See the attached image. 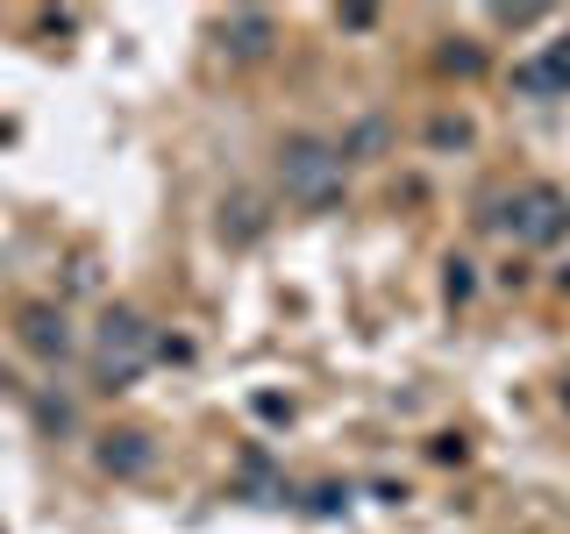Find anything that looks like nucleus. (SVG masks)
<instances>
[{
  "label": "nucleus",
  "mask_w": 570,
  "mask_h": 534,
  "mask_svg": "<svg viewBox=\"0 0 570 534\" xmlns=\"http://www.w3.org/2000/svg\"><path fill=\"white\" fill-rule=\"evenodd\" d=\"M513 86H521V93H570V36H557L534 65L513 71Z\"/></svg>",
  "instance_id": "obj_6"
},
{
  "label": "nucleus",
  "mask_w": 570,
  "mask_h": 534,
  "mask_svg": "<svg viewBox=\"0 0 570 534\" xmlns=\"http://www.w3.org/2000/svg\"><path fill=\"white\" fill-rule=\"evenodd\" d=\"M272 14H264V8H236V14H222V50H228V58H236V65H257L264 58V50H272Z\"/></svg>",
  "instance_id": "obj_5"
},
{
  "label": "nucleus",
  "mask_w": 570,
  "mask_h": 534,
  "mask_svg": "<svg viewBox=\"0 0 570 534\" xmlns=\"http://www.w3.org/2000/svg\"><path fill=\"white\" fill-rule=\"evenodd\" d=\"M22 349L43 356V364H65V356H79V328H71L65 307H22Z\"/></svg>",
  "instance_id": "obj_4"
},
{
  "label": "nucleus",
  "mask_w": 570,
  "mask_h": 534,
  "mask_svg": "<svg viewBox=\"0 0 570 534\" xmlns=\"http://www.w3.org/2000/svg\"><path fill=\"white\" fill-rule=\"evenodd\" d=\"M257 228H264V214L249 192H236V200H222V236L228 243H257Z\"/></svg>",
  "instance_id": "obj_8"
},
{
  "label": "nucleus",
  "mask_w": 570,
  "mask_h": 534,
  "mask_svg": "<svg viewBox=\"0 0 570 534\" xmlns=\"http://www.w3.org/2000/svg\"><path fill=\"white\" fill-rule=\"evenodd\" d=\"M563 406H570V385H563Z\"/></svg>",
  "instance_id": "obj_9"
},
{
  "label": "nucleus",
  "mask_w": 570,
  "mask_h": 534,
  "mask_svg": "<svg viewBox=\"0 0 570 534\" xmlns=\"http://www.w3.org/2000/svg\"><path fill=\"white\" fill-rule=\"evenodd\" d=\"M150 463H157V449H150V435H136V427H121V435L100 442V471H115V477H142Z\"/></svg>",
  "instance_id": "obj_7"
},
{
  "label": "nucleus",
  "mask_w": 570,
  "mask_h": 534,
  "mask_svg": "<svg viewBox=\"0 0 570 534\" xmlns=\"http://www.w3.org/2000/svg\"><path fill=\"white\" fill-rule=\"evenodd\" d=\"M157 349H165V343H157V328L136 307H107L100 328H94V378L107 392H121V385H136L142 370L157 364Z\"/></svg>",
  "instance_id": "obj_1"
},
{
  "label": "nucleus",
  "mask_w": 570,
  "mask_h": 534,
  "mask_svg": "<svg viewBox=\"0 0 570 534\" xmlns=\"http://www.w3.org/2000/svg\"><path fill=\"white\" fill-rule=\"evenodd\" d=\"M278 186L293 207L307 214H328L343 200V142H321V136H293L278 150Z\"/></svg>",
  "instance_id": "obj_2"
},
{
  "label": "nucleus",
  "mask_w": 570,
  "mask_h": 534,
  "mask_svg": "<svg viewBox=\"0 0 570 534\" xmlns=\"http://www.w3.org/2000/svg\"><path fill=\"white\" fill-rule=\"evenodd\" d=\"M499 221H507V236L521 249H557L570 236V192L563 186H521Z\"/></svg>",
  "instance_id": "obj_3"
}]
</instances>
